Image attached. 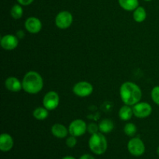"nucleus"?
Listing matches in <instances>:
<instances>
[{
    "label": "nucleus",
    "instance_id": "f257e3e1",
    "mask_svg": "<svg viewBox=\"0 0 159 159\" xmlns=\"http://www.w3.org/2000/svg\"><path fill=\"white\" fill-rule=\"evenodd\" d=\"M120 96L124 104L133 107L141 99L142 91L134 82H125L120 89Z\"/></svg>",
    "mask_w": 159,
    "mask_h": 159
},
{
    "label": "nucleus",
    "instance_id": "f03ea898",
    "mask_svg": "<svg viewBox=\"0 0 159 159\" xmlns=\"http://www.w3.org/2000/svg\"><path fill=\"white\" fill-rule=\"evenodd\" d=\"M23 89L28 94H37L43 87L42 76L35 71H30L23 77L22 81Z\"/></svg>",
    "mask_w": 159,
    "mask_h": 159
},
{
    "label": "nucleus",
    "instance_id": "7ed1b4c3",
    "mask_svg": "<svg viewBox=\"0 0 159 159\" xmlns=\"http://www.w3.org/2000/svg\"><path fill=\"white\" fill-rule=\"evenodd\" d=\"M89 147L92 152L97 155H102L107 150L108 144L107 140L103 134L101 132H97L96 134H91L89 141Z\"/></svg>",
    "mask_w": 159,
    "mask_h": 159
},
{
    "label": "nucleus",
    "instance_id": "20e7f679",
    "mask_svg": "<svg viewBox=\"0 0 159 159\" xmlns=\"http://www.w3.org/2000/svg\"><path fill=\"white\" fill-rule=\"evenodd\" d=\"M127 149L130 155L135 157H139L144 155L145 152V146L141 138H133L127 143Z\"/></svg>",
    "mask_w": 159,
    "mask_h": 159
},
{
    "label": "nucleus",
    "instance_id": "39448f33",
    "mask_svg": "<svg viewBox=\"0 0 159 159\" xmlns=\"http://www.w3.org/2000/svg\"><path fill=\"white\" fill-rule=\"evenodd\" d=\"M72 14L68 11H61L55 17V25L59 29H68L72 24Z\"/></svg>",
    "mask_w": 159,
    "mask_h": 159
},
{
    "label": "nucleus",
    "instance_id": "423d86ee",
    "mask_svg": "<svg viewBox=\"0 0 159 159\" xmlns=\"http://www.w3.org/2000/svg\"><path fill=\"white\" fill-rule=\"evenodd\" d=\"M87 127L88 126L86 125V123L81 119L75 120L71 121V124H69L68 127V132L70 135H72L75 137H80L82 136L87 131Z\"/></svg>",
    "mask_w": 159,
    "mask_h": 159
},
{
    "label": "nucleus",
    "instance_id": "0eeeda50",
    "mask_svg": "<svg viewBox=\"0 0 159 159\" xmlns=\"http://www.w3.org/2000/svg\"><path fill=\"white\" fill-rule=\"evenodd\" d=\"M73 93L79 97H87L93 92V86L91 83L85 81L79 82L73 86Z\"/></svg>",
    "mask_w": 159,
    "mask_h": 159
},
{
    "label": "nucleus",
    "instance_id": "6e6552de",
    "mask_svg": "<svg viewBox=\"0 0 159 159\" xmlns=\"http://www.w3.org/2000/svg\"><path fill=\"white\" fill-rule=\"evenodd\" d=\"M134 115L136 117L144 119L147 118L152 114V107L148 102H139L137 104L133 106Z\"/></svg>",
    "mask_w": 159,
    "mask_h": 159
},
{
    "label": "nucleus",
    "instance_id": "1a4fd4ad",
    "mask_svg": "<svg viewBox=\"0 0 159 159\" xmlns=\"http://www.w3.org/2000/svg\"><path fill=\"white\" fill-rule=\"evenodd\" d=\"M60 98L58 94L54 91H50L46 93L43 99V105L49 111L54 110L58 107Z\"/></svg>",
    "mask_w": 159,
    "mask_h": 159
},
{
    "label": "nucleus",
    "instance_id": "9d476101",
    "mask_svg": "<svg viewBox=\"0 0 159 159\" xmlns=\"http://www.w3.org/2000/svg\"><path fill=\"white\" fill-rule=\"evenodd\" d=\"M1 46L6 51H12L16 49L19 44V39L12 34H6L1 38Z\"/></svg>",
    "mask_w": 159,
    "mask_h": 159
},
{
    "label": "nucleus",
    "instance_id": "9b49d317",
    "mask_svg": "<svg viewBox=\"0 0 159 159\" xmlns=\"http://www.w3.org/2000/svg\"><path fill=\"white\" fill-rule=\"evenodd\" d=\"M24 26L30 34H35L40 32L42 29V23L38 18L30 16L25 21Z\"/></svg>",
    "mask_w": 159,
    "mask_h": 159
},
{
    "label": "nucleus",
    "instance_id": "f8f14e48",
    "mask_svg": "<svg viewBox=\"0 0 159 159\" xmlns=\"http://www.w3.org/2000/svg\"><path fill=\"white\" fill-rule=\"evenodd\" d=\"M14 141L12 136L9 134L3 133L0 136V150L3 152H8L13 148Z\"/></svg>",
    "mask_w": 159,
    "mask_h": 159
},
{
    "label": "nucleus",
    "instance_id": "ddd939ff",
    "mask_svg": "<svg viewBox=\"0 0 159 159\" xmlns=\"http://www.w3.org/2000/svg\"><path fill=\"white\" fill-rule=\"evenodd\" d=\"M5 86L9 91L12 93H18L20 90L23 89L22 82L16 77H9L5 81Z\"/></svg>",
    "mask_w": 159,
    "mask_h": 159
},
{
    "label": "nucleus",
    "instance_id": "4468645a",
    "mask_svg": "<svg viewBox=\"0 0 159 159\" xmlns=\"http://www.w3.org/2000/svg\"><path fill=\"white\" fill-rule=\"evenodd\" d=\"M51 133L57 138H65L68 136V129L65 126L61 124H55L51 127Z\"/></svg>",
    "mask_w": 159,
    "mask_h": 159
},
{
    "label": "nucleus",
    "instance_id": "2eb2a0df",
    "mask_svg": "<svg viewBox=\"0 0 159 159\" xmlns=\"http://www.w3.org/2000/svg\"><path fill=\"white\" fill-rule=\"evenodd\" d=\"M133 115L134 112L131 106H128L125 104L119 110V117L120 118V120L124 121L130 120L132 118V116H133Z\"/></svg>",
    "mask_w": 159,
    "mask_h": 159
},
{
    "label": "nucleus",
    "instance_id": "dca6fc26",
    "mask_svg": "<svg viewBox=\"0 0 159 159\" xmlns=\"http://www.w3.org/2000/svg\"><path fill=\"white\" fill-rule=\"evenodd\" d=\"M120 6L126 11H134L139 6L138 0H118Z\"/></svg>",
    "mask_w": 159,
    "mask_h": 159
},
{
    "label": "nucleus",
    "instance_id": "f3484780",
    "mask_svg": "<svg viewBox=\"0 0 159 159\" xmlns=\"http://www.w3.org/2000/svg\"><path fill=\"white\" fill-rule=\"evenodd\" d=\"M114 128L113 122L110 119H104L99 124V130L102 134H109Z\"/></svg>",
    "mask_w": 159,
    "mask_h": 159
},
{
    "label": "nucleus",
    "instance_id": "a211bd4d",
    "mask_svg": "<svg viewBox=\"0 0 159 159\" xmlns=\"http://www.w3.org/2000/svg\"><path fill=\"white\" fill-rule=\"evenodd\" d=\"M147 17V12L145 9L141 6H138L133 12V18L137 23H142L146 20Z\"/></svg>",
    "mask_w": 159,
    "mask_h": 159
},
{
    "label": "nucleus",
    "instance_id": "6ab92c4d",
    "mask_svg": "<svg viewBox=\"0 0 159 159\" xmlns=\"http://www.w3.org/2000/svg\"><path fill=\"white\" fill-rule=\"evenodd\" d=\"M48 115H49V110H47L44 107H37L33 112L34 117L38 120H43L47 119Z\"/></svg>",
    "mask_w": 159,
    "mask_h": 159
},
{
    "label": "nucleus",
    "instance_id": "aec40b11",
    "mask_svg": "<svg viewBox=\"0 0 159 159\" xmlns=\"http://www.w3.org/2000/svg\"><path fill=\"white\" fill-rule=\"evenodd\" d=\"M23 9L20 4H16L11 8L10 15L15 20H19L23 16Z\"/></svg>",
    "mask_w": 159,
    "mask_h": 159
},
{
    "label": "nucleus",
    "instance_id": "412c9836",
    "mask_svg": "<svg viewBox=\"0 0 159 159\" xmlns=\"http://www.w3.org/2000/svg\"><path fill=\"white\" fill-rule=\"evenodd\" d=\"M137 127L133 123H127L124 127V131L126 135L129 137H134L137 133Z\"/></svg>",
    "mask_w": 159,
    "mask_h": 159
},
{
    "label": "nucleus",
    "instance_id": "4be33fe9",
    "mask_svg": "<svg viewBox=\"0 0 159 159\" xmlns=\"http://www.w3.org/2000/svg\"><path fill=\"white\" fill-rule=\"evenodd\" d=\"M151 96H152L153 102L156 105L159 106V85H157V86L154 87L152 89V93H151Z\"/></svg>",
    "mask_w": 159,
    "mask_h": 159
},
{
    "label": "nucleus",
    "instance_id": "5701e85b",
    "mask_svg": "<svg viewBox=\"0 0 159 159\" xmlns=\"http://www.w3.org/2000/svg\"><path fill=\"white\" fill-rule=\"evenodd\" d=\"M76 144H77L76 137L71 135V136L68 137V138L66 139V145L68 146V148H74L75 146L76 145Z\"/></svg>",
    "mask_w": 159,
    "mask_h": 159
},
{
    "label": "nucleus",
    "instance_id": "b1692460",
    "mask_svg": "<svg viewBox=\"0 0 159 159\" xmlns=\"http://www.w3.org/2000/svg\"><path fill=\"white\" fill-rule=\"evenodd\" d=\"M87 130L91 134H93L97 133L99 130V125H96L94 123H92V124H89L88 127H87Z\"/></svg>",
    "mask_w": 159,
    "mask_h": 159
},
{
    "label": "nucleus",
    "instance_id": "393cba45",
    "mask_svg": "<svg viewBox=\"0 0 159 159\" xmlns=\"http://www.w3.org/2000/svg\"><path fill=\"white\" fill-rule=\"evenodd\" d=\"M17 2H18L19 4H20L21 6H29V5H30L31 3L34 2V0H16Z\"/></svg>",
    "mask_w": 159,
    "mask_h": 159
},
{
    "label": "nucleus",
    "instance_id": "a878e982",
    "mask_svg": "<svg viewBox=\"0 0 159 159\" xmlns=\"http://www.w3.org/2000/svg\"><path fill=\"white\" fill-rule=\"evenodd\" d=\"M79 159H95V158L93 155H89V154H84V155H82V156L80 157V158Z\"/></svg>",
    "mask_w": 159,
    "mask_h": 159
},
{
    "label": "nucleus",
    "instance_id": "bb28decb",
    "mask_svg": "<svg viewBox=\"0 0 159 159\" xmlns=\"http://www.w3.org/2000/svg\"><path fill=\"white\" fill-rule=\"evenodd\" d=\"M62 159H75V158L72 156H65V157H64Z\"/></svg>",
    "mask_w": 159,
    "mask_h": 159
},
{
    "label": "nucleus",
    "instance_id": "cd10ccee",
    "mask_svg": "<svg viewBox=\"0 0 159 159\" xmlns=\"http://www.w3.org/2000/svg\"><path fill=\"white\" fill-rule=\"evenodd\" d=\"M157 153H158L159 155V147L158 148V149H157Z\"/></svg>",
    "mask_w": 159,
    "mask_h": 159
},
{
    "label": "nucleus",
    "instance_id": "c85d7f7f",
    "mask_svg": "<svg viewBox=\"0 0 159 159\" xmlns=\"http://www.w3.org/2000/svg\"><path fill=\"white\" fill-rule=\"evenodd\" d=\"M144 1H146V2H151V1H152V0H144Z\"/></svg>",
    "mask_w": 159,
    "mask_h": 159
}]
</instances>
